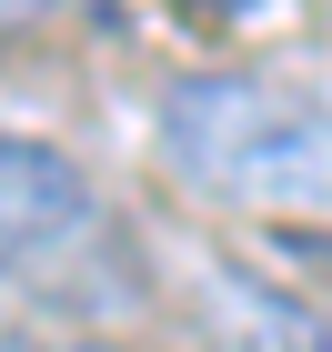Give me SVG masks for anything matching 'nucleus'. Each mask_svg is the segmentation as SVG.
Here are the masks:
<instances>
[{"mask_svg": "<svg viewBox=\"0 0 332 352\" xmlns=\"http://www.w3.org/2000/svg\"><path fill=\"white\" fill-rule=\"evenodd\" d=\"M81 352H111V342H81Z\"/></svg>", "mask_w": 332, "mask_h": 352, "instance_id": "39448f33", "label": "nucleus"}, {"mask_svg": "<svg viewBox=\"0 0 332 352\" xmlns=\"http://www.w3.org/2000/svg\"><path fill=\"white\" fill-rule=\"evenodd\" d=\"M91 232V182L60 141H30V131H0V282L30 262H51L60 242Z\"/></svg>", "mask_w": 332, "mask_h": 352, "instance_id": "f03ea898", "label": "nucleus"}, {"mask_svg": "<svg viewBox=\"0 0 332 352\" xmlns=\"http://www.w3.org/2000/svg\"><path fill=\"white\" fill-rule=\"evenodd\" d=\"M322 342H332V322H322Z\"/></svg>", "mask_w": 332, "mask_h": 352, "instance_id": "423d86ee", "label": "nucleus"}, {"mask_svg": "<svg viewBox=\"0 0 332 352\" xmlns=\"http://www.w3.org/2000/svg\"><path fill=\"white\" fill-rule=\"evenodd\" d=\"M21 10H41V0H0V21H21Z\"/></svg>", "mask_w": 332, "mask_h": 352, "instance_id": "7ed1b4c3", "label": "nucleus"}, {"mask_svg": "<svg viewBox=\"0 0 332 352\" xmlns=\"http://www.w3.org/2000/svg\"><path fill=\"white\" fill-rule=\"evenodd\" d=\"M162 162L221 212L332 221V111L262 71H181L162 91Z\"/></svg>", "mask_w": 332, "mask_h": 352, "instance_id": "f257e3e1", "label": "nucleus"}, {"mask_svg": "<svg viewBox=\"0 0 332 352\" xmlns=\"http://www.w3.org/2000/svg\"><path fill=\"white\" fill-rule=\"evenodd\" d=\"M0 352H30V342H21V332H0Z\"/></svg>", "mask_w": 332, "mask_h": 352, "instance_id": "20e7f679", "label": "nucleus"}]
</instances>
